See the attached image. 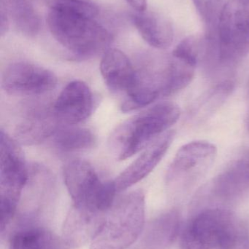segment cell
I'll return each mask as SVG.
<instances>
[{"label": "cell", "mask_w": 249, "mask_h": 249, "mask_svg": "<svg viewBox=\"0 0 249 249\" xmlns=\"http://www.w3.org/2000/svg\"><path fill=\"white\" fill-rule=\"evenodd\" d=\"M179 106L161 102L117 126L108 139L110 151L118 160L131 158L167 132L181 116Z\"/></svg>", "instance_id": "obj_1"}, {"label": "cell", "mask_w": 249, "mask_h": 249, "mask_svg": "<svg viewBox=\"0 0 249 249\" xmlns=\"http://www.w3.org/2000/svg\"><path fill=\"white\" fill-rule=\"evenodd\" d=\"M47 23L54 39L77 59H88L109 49L111 33L96 20L81 13L50 9Z\"/></svg>", "instance_id": "obj_2"}, {"label": "cell", "mask_w": 249, "mask_h": 249, "mask_svg": "<svg viewBox=\"0 0 249 249\" xmlns=\"http://www.w3.org/2000/svg\"><path fill=\"white\" fill-rule=\"evenodd\" d=\"M145 195L138 190L115 200L107 212L90 249H127L144 230Z\"/></svg>", "instance_id": "obj_3"}, {"label": "cell", "mask_w": 249, "mask_h": 249, "mask_svg": "<svg viewBox=\"0 0 249 249\" xmlns=\"http://www.w3.org/2000/svg\"><path fill=\"white\" fill-rule=\"evenodd\" d=\"M214 52L205 61L209 74L235 67L249 52V0H229L221 12Z\"/></svg>", "instance_id": "obj_4"}, {"label": "cell", "mask_w": 249, "mask_h": 249, "mask_svg": "<svg viewBox=\"0 0 249 249\" xmlns=\"http://www.w3.org/2000/svg\"><path fill=\"white\" fill-rule=\"evenodd\" d=\"M63 177L76 207L105 215L115 202L117 190L114 181H102L92 164L84 160L67 162Z\"/></svg>", "instance_id": "obj_5"}, {"label": "cell", "mask_w": 249, "mask_h": 249, "mask_svg": "<svg viewBox=\"0 0 249 249\" xmlns=\"http://www.w3.org/2000/svg\"><path fill=\"white\" fill-rule=\"evenodd\" d=\"M238 227L230 211L205 209L190 221L181 237V249H230L236 244Z\"/></svg>", "instance_id": "obj_6"}, {"label": "cell", "mask_w": 249, "mask_h": 249, "mask_svg": "<svg viewBox=\"0 0 249 249\" xmlns=\"http://www.w3.org/2000/svg\"><path fill=\"white\" fill-rule=\"evenodd\" d=\"M29 179V169L19 143L1 129L0 132V209L1 232L13 219L22 190Z\"/></svg>", "instance_id": "obj_7"}, {"label": "cell", "mask_w": 249, "mask_h": 249, "mask_svg": "<svg viewBox=\"0 0 249 249\" xmlns=\"http://www.w3.org/2000/svg\"><path fill=\"white\" fill-rule=\"evenodd\" d=\"M216 155V146L211 142L196 141L184 145L168 168L167 184L181 190L191 188L206 177Z\"/></svg>", "instance_id": "obj_8"}, {"label": "cell", "mask_w": 249, "mask_h": 249, "mask_svg": "<svg viewBox=\"0 0 249 249\" xmlns=\"http://www.w3.org/2000/svg\"><path fill=\"white\" fill-rule=\"evenodd\" d=\"M57 85L52 71L28 62H16L7 66L1 76V86L9 95L40 96L51 91Z\"/></svg>", "instance_id": "obj_9"}, {"label": "cell", "mask_w": 249, "mask_h": 249, "mask_svg": "<svg viewBox=\"0 0 249 249\" xmlns=\"http://www.w3.org/2000/svg\"><path fill=\"white\" fill-rule=\"evenodd\" d=\"M53 108L60 124H80L89 118L93 111L92 90L83 81L71 82L61 90Z\"/></svg>", "instance_id": "obj_10"}, {"label": "cell", "mask_w": 249, "mask_h": 249, "mask_svg": "<svg viewBox=\"0 0 249 249\" xmlns=\"http://www.w3.org/2000/svg\"><path fill=\"white\" fill-rule=\"evenodd\" d=\"M175 136L173 130H169L148 146L143 153L114 180L117 193L130 188L152 172L168 152Z\"/></svg>", "instance_id": "obj_11"}, {"label": "cell", "mask_w": 249, "mask_h": 249, "mask_svg": "<svg viewBox=\"0 0 249 249\" xmlns=\"http://www.w3.org/2000/svg\"><path fill=\"white\" fill-rule=\"evenodd\" d=\"M208 196L221 203L237 201L249 193V155L232 162L208 185Z\"/></svg>", "instance_id": "obj_12"}, {"label": "cell", "mask_w": 249, "mask_h": 249, "mask_svg": "<svg viewBox=\"0 0 249 249\" xmlns=\"http://www.w3.org/2000/svg\"><path fill=\"white\" fill-rule=\"evenodd\" d=\"M60 126L53 106L34 105L26 109L16 124L14 139L19 143L36 144L54 136Z\"/></svg>", "instance_id": "obj_13"}, {"label": "cell", "mask_w": 249, "mask_h": 249, "mask_svg": "<svg viewBox=\"0 0 249 249\" xmlns=\"http://www.w3.org/2000/svg\"><path fill=\"white\" fill-rule=\"evenodd\" d=\"M100 71L108 89L124 98L133 90L137 82V71L124 53L109 48L101 60Z\"/></svg>", "instance_id": "obj_14"}, {"label": "cell", "mask_w": 249, "mask_h": 249, "mask_svg": "<svg viewBox=\"0 0 249 249\" xmlns=\"http://www.w3.org/2000/svg\"><path fill=\"white\" fill-rule=\"evenodd\" d=\"M133 23L143 39L156 49H167L174 38L172 23L165 16L151 11L137 12L133 16Z\"/></svg>", "instance_id": "obj_15"}, {"label": "cell", "mask_w": 249, "mask_h": 249, "mask_svg": "<svg viewBox=\"0 0 249 249\" xmlns=\"http://www.w3.org/2000/svg\"><path fill=\"white\" fill-rule=\"evenodd\" d=\"M181 228V216L171 210L153 219L146 229L143 239L145 249H168L175 242Z\"/></svg>", "instance_id": "obj_16"}, {"label": "cell", "mask_w": 249, "mask_h": 249, "mask_svg": "<svg viewBox=\"0 0 249 249\" xmlns=\"http://www.w3.org/2000/svg\"><path fill=\"white\" fill-rule=\"evenodd\" d=\"M68 244L42 228H29L16 232L10 240L11 249H67Z\"/></svg>", "instance_id": "obj_17"}, {"label": "cell", "mask_w": 249, "mask_h": 249, "mask_svg": "<svg viewBox=\"0 0 249 249\" xmlns=\"http://www.w3.org/2000/svg\"><path fill=\"white\" fill-rule=\"evenodd\" d=\"M54 146L63 153H75L92 149L96 137L90 130L79 127H60L53 136Z\"/></svg>", "instance_id": "obj_18"}, {"label": "cell", "mask_w": 249, "mask_h": 249, "mask_svg": "<svg viewBox=\"0 0 249 249\" xmlns=\"http://www.w3.org/2000/svg\"><path fill=\"white\" fill-rule=\"evenodd\" d=\"M9 14L18 29L26 35L34 36L39 29V19L29 0H6Z\"/></svg>", "instance_id": "obj_19"}, {"label": "cell", "mask_w": 249, "mask_h": 249, "mask_svg": "<svg viewBox=\"0 0 249 249\" xmlns=\"http://www.w3.org/2000/svg\"><path fill=\"white\" fill-rule=\"evenodd\" d=\"M204 39L198 36H190L183 39L174 50L172 55L197 66L203 51Z\"/></svg>", "instance_id": "obj_20"}, {"label": "cell", "mask_w": 249, "mask_h": 249, "mask_svg": "<svg viewBox=\"0 0 249 249\" xmlns=\"http://www.w3.org/2000/svg\"><path fill=\"white\" fill-rule=\"evenodd\" d=\"M51 9L76 12L96 18L99 10L91 0H44Z\"/></svg>", "instance_id": "obj_21"}, {"label": "cell", "mask_w": 249, "mask_h": 249, "mask_svg": "<svg viewBox=\"0 0 249 249\" xmlns=\"http://www.w3.org/2000/svg\"><path fill=\"white\" fill-rule=\"evenodd\" d=\"M0 33L1 36L7 32L8 29V10H7V5L4 0H1L0 1Z\"/></svg>", "instance_id": "obj_22"}, {"label": "cell", "mask_w": 249, "mask_h": 249, "mask_svg": "<svg viewBox=\"0 0 249 249\" xmlns=\"http://www.w3.org/2000/svg\"><path fill=\"white\" fill-rule=\"evenodd\" d=\"M132 7L137 12L144 11L146 9V0H126Z\"/></svg>", "instance_id": "obj_23"}, {"label": "cell", "mask_w": 249, "mask_h": 249, "mask_svg": "<svg viewBox=\"0 0 249 249\" xmlns=\"http://www.w3.org/2000/svg\"><path fill=\"white\" fill-rule=\"evenodd\" d=\"M193 3H194V6H195L196 9H197L198 13L201 12L203 10V6L205 4V0H192Z\"/></svg>", "instance_id": "obj_24"}, {"label": "cell", "mask_w": 249, "mask_h": 249, "mask_svg": "<svg viewBox=\"0 0 249 249\" xmlns=\"http://www.w3.org/2000/svg\"><path fill=\"white\" fill-rule=\"evenodd\" d=\"M248 124V128L249 130V118H248V124Z\"/></svg>", "instance_id": "obj_25"}, {"label": "cell", "mask_w": 249, "mask_h": 249, "mask_svg": "<svg viewBox=\"0 0 249 249\" xmlns=\"http://www.w3.org/2000/svg\"><path fill=\"white\" fill-rule=\"evenodd\" d=\"M248 100L249 102V92H248Z\"/></svg>", "instance_id": "obj_26"}]
</instances>
